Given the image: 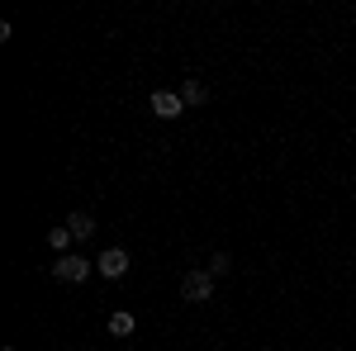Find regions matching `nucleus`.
Masks as SVG:
<instances>
[{
    "label": "nucleus",
    "mask_w": 356,
    "mask_h": 351,
    "mask_svg": "<svg viewBox=\"0 0 356 351\" xmlns=\"http://www.w3.org/2000/svg\"><path fill=\"white\" fill-rule=\"evenodd\" d=\"M90 261L86 256H76V252H67V256H57V266H53V280H62V285H81L86 275H90Z\"/></svg>",
    "instance_id": "nucleus-1"
},
{
    "label": "nucleus",
    "mask_w": 356,
    "mask_h": 351,
    "mask_svg": "<svg viewBox=\"0 0 356 351\" xmlns=\"http://www.w3.org/2000/svg\"><path fill=\"white\" fill-rule=\"evenodd\" d=\"M209 295H214V275H209V270H191V275L181 280V299H186V304H209Z\"/></svg>",
    "instance_id": "nucleus-2"
},
{
    "label": "nucleus",
    "mask_w": 356,
    "mask_h": 351,
    "mask_svg": "<svg viewBox=\"0 0 356 351\" xmlns=\"http://www.w3.org/2000/svg\"><path fill=\"white\" fill-rule=\"evenodd\" d=\"M147 109H152L157 119H176V114L186 109V100H181V90H152V100H147Z\"/></svg>",
    "instance_id": "nucleus-3"
},
{
    "label": "nucleus",
    "mask_w": 356,
    "mask_h": 351,
    "mask_svg": "<svg viewBox=\"0 0 356 351\" xmlns=\"http://www.w3.org/2000/svg\"><path fill=\"white\" fill-rule=\"evenodd\" d=\"M95 270H100L105 280H124V275H129V252H124V247H110V252L95 261Z\"/></svg>",
    "instance_id": "nucleus-4"
},
{
    "label": "nucleus",
    "mask_w": 356,
    "mask_h": 351,
    "mask_svg": "<svg viewBox=\"0 0 356 351\" xmlns=\"http://www.w3.org/2000/svg\"><path fill=\"white\" fill-rule=\"evenodd\" d=\"M181 100H186V105H204V100H209L204 81H186V85H181Z\"/></svg>",
    "instance_id": "nucleus-5"
},
{
    "label": "nucleus",
    "mask_w": 356,
    "mask_h": 351,
    "mask_svg": "<svg viewBox=\"0 0 356 351\" xmlns=\"http://www.w3.org/2000/svg\"><path fill=\"white\" fill-rule=\"evenodd\" d=\"M67 228H72V238H90V233H95V218H90V214H72V218H67Z\"/></svg>",
    "instance_id": "nucleus-6"
},
{
    "label": "nucleus",
    "mask_w": 356,
    "mask_h": 351,
    "mask_svg": "<svg viewBox=\"0 0 356 351\" xmlns=\"http://www.w3.org/2000/svg\"><path fill=\"white\" fill-rule=\"evenodd\" d=\"M110 332L114 337H129L134 332V313H110Z\"/></svg>",
    "instance_id": "nucleus-7"
},
{
    "label": "nucleus",
    "mask_w": 356,
    "mask_h": 351,
    "mask_svg": "<svg viewBox=\"0 0 356 351\" xmlns=\"http://www.w3.org/2000/svg\"><path fill=\"white\" fill-rule=\"evenodd\" d=\"M228 270H233V256H228V252H214V256H209V275L219 280V275H228Z\"/></svg>",
    "instance_id": "nucleus-8"
},
{
    "label": "nucleus",
    "mask_w": 356,
    "mask_h": 351,
    "mask_svg": "<svg viewBox=\"0 0 356 351\" xmlns=\"http://www.w3.org/2000/svg\"><path fill=\"white\" fill-rule=\"evenodd\" d=\"M48 243H53V252H62V256H67V243H72V228H53V233H48Z\"/></svg>",
    "instance_id": "nucleus-9"
}]
</instances>
